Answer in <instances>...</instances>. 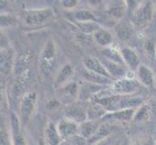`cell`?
Instances as JSON below:
<instances>
[{
  "label": "cell",
  "mask_w": 156,
  "mask_h": 145,
  "mask_svg": "<svg viewBox=\"0 0 156 145\" xmlns=\"http://www.w3.org/2000/svg\"><path fill=\"white\" fill-rule=\"evenodd\" d=\"M56 61V44L50 39L45 44L39 57V72L42 77L49 78L55 65Z\"/></svg>",
  "instance_id": "obj_1"
},
{
  "label": "cell",
  "mask_w": 156,
  "mask_h": 145,
  "mask_svg": "<svg viewBox=\"0 0 156 145\" xmlns=\"http://www.w3.org/2000/svg\"><path fill=\"white\" fill-rule=\"evenodd\" d=\"M79 95L80 84L73 81V80L55 88V98L64 106L72 105L78 102Z\"/></svg>",
  "instance_id": "obj_2"
},
{
  "label": "cell",
  "mask_w": 156,
  "mask_h": 145,
  "mask_svg": "<svg viewBox=\"0 0 156 145\" xmlns=\"http://www.w3.org/2000/svg\"><path fill=\"white\" fill-rule=\"evenodd\" d=\"M153 5L150 0H144L139 6L133 11L132 22L137 28L144 27L152 19Z\"/></svg>",
  "instance_id": "obj_3"
},
{
  "label": "cell",
  "mask_w": 156,
  "mask_h": 145,
  "mask_svg": "<svg viewBox=\"0 0 156 145\" xmlns=\"http://www.w3.org/2000/svg\"><path fill=\"white\" fill-rule=\"evenodd\" d=\"M140 86V82L133 78H123L114 80L109 86V90L115 95H135Z\"/></svg>",
  "instance_id": "obj_4"
},
{
  "label": "cell",
  "mask_w": 156,
  "mask_h": 145,
  "mask_svg": "<svg viewBox=\"0 0 156 145\" xmlns=\"http://www.w3.org/2000/svg\"><path fill=\"white\" fill-rule=\"evenodd\" d=\"M37 105V93L29 91L23 94L20 104V123L26 124L33 115Z\"/></svg>",
  "instance_id": "obj_5"
},
{
  "label": "cell",
  "mask_w": 156,
  "mask_h": 145,
  "mask_svg": "<svg viewBox=\"0 0 156 145\" xmlns=\"http://www.w3.org/2000/svg\"><path fill=\"white\" fill-rule=\"evenodd\" d=\"M51 8H43L36 10H27L23 14V21L29 26H38L46 23L52 17Z\"/></svg>",
  "instance_id": "obj_6"
},
{
  "label": "cell",
  "mask_w": 156,
  "mask_h": 145,
  "mask_svg": "<svg viewBox=\"0 0 156 145\" xmlns=\"http://www.w3.org/2000/svg\"><path fill=\"white\" fill-rule=\"evenodd\" d=\"M64 112L66 118L73 120L79 125L87 120V105H85V102L78 101L72 105H66Z\"/></svg>",
  "instance_id": "obj_7"
},
{
  "label": "cell",
  "mask_w": 156,
  "mask_h": 145,
  "mask_svg": "<svg viewBox=\"0 0 156 145\" xmlns=\"http://www.w3.org/2000/svg\"><path fill=\"white\" fill-rule=\"evenodd\" d=\"M15 52L11 47L0 50V74L8 76L14 71L15 66Z\"/></svg>",
  "instance_id": "obj_8"
},
{
  "label": "cell",
  "mask_w": 156,
  "mask_h": 145,
  "mask_svg": "<svg viewBox=\"0 0 156 145\" xmlns=\"http://www.w3.org/2000/svg\"><path fill=\"white\" fill-rule=\"evenodd\" d=\"M117 130H118V126L115 123L102 122V124L97 129V131L95 132L94 135L87 140V144L93 145L101 140H103V139L107 137L112 136V133L116 132Z\"/></svg>",
  "instance_id": "obj_9"
},
{
  "label": "cell",
  "mask_w": 156,
  "mask_h": 145,
  "mask_svg": "<svg viewBox=\"0 0 156 145\" xmlns=\"http://www.w3.org/2000/svg\"><path fill=\"white\" fill-rule=\"evenodd\" d=\"M136 109H119L115 111L107 112L102 118V122H110V123H121L132 121L133 116L135 114Z\"/></svg>",
  "instance_id": "obj_10"
},
{
  "label": "cell",
  "mask_w": 156,
  "mask_h": 145,
  "mask_svg": "<svg viewBox=\"0 0 156 145\" xmlns=\"http://www.w3.org/2000/svg\"><path fill=\"white\" fill-rule=\"evenodd\" d=\"M79 127L80 125L78 123L74 122L71 119H68L66 117H64L56 124L57 132L62 140H65V139H68L69 137L79 133Z\"/></svg>",
  "instance_id": "obj_11"
},
{
  "label": "cell",
  "mask_w": 156,
  "mask_h": 145,
  "mask_svg": "<svg viewBox=\"0 0 156 145\" xmlns=\"http://www.w3.org/2000/svg\"><path fill=\"white\" fill-rule=\"evenodd\" d=\"M83 65L85 70H87L89 72H92L95 74H101V76H104L106 78H109L112 79L110 76V74L108 73L107 69L103 62L101 61V59L94 57V56H85L83 59ZM114 80V79H112Z\"/></svg>",
  "instance_id": "obj_12"
},
{
  "label": "cell",
  "mask_w": 156,
  "mask_h": 145,
  "mask_svg": "<svg viewBox=\"0 0 156 145\" xmlns=\"http://www.w3.org/2000/svg\"><path fill=\"white\" fill-rule=\"evenodd\" d=\"M105 89H107V86L85 81L83 82V84L80 85L79 101L87 102L88 100H92L96 95H98L100 92H102Z\"/></svg>",
  "instance_id": "obj_13"
},
{
  "label": "cell",
  "mask_w": 156,
  "mask_h": 145,
  "mask_svg": "<svg viewBox=\"0 0 156 145\" xmlns=\"http://www.w3.org/2000/svg\"><path fill=\"white\" fill-rule=\"evenodd\" d=\"M135 73L137 80L141 85L147 88H153L155 86V77L149 67L144 64H141Z\"/></svg>",
  "instance_id": "obj_14"
},
{
  "label": "cell",
  "mask_w": 156,
  "mask_h": 145,
  "mask_svg": "<svg viewBox=\"0 0 156 145\" xmlns=\"http://www.w3.org/2000/svg\"><path fill=\"white\" fill-rule=\"evenodd\" d=\"M120 54L125 66L133 73L136 72L139 66L141 65V63H140V57L137 54V52L131 47H124L120 50Z\"/></svg>",
  "instance_id": "obj_15"
},
{
  "label": "cell",
  "mask_w": 156,
  "mask_h": 145,
  "mask_svg": "<svg viewBox=\"0 0 156 145\" xmlns=\"http://www.w3.org/2000/svg\"><path fill=\"white\" fill-rule=\"evenodd\" d=\"M101 61L103 62V64L105 65L108 73L110 74V76L112 79H119V78H127V70H126V66L123 65V64H119L116 62H112L108 60L106 58H102Z\"/></svg>",
  "instance_id": "obj_16"
},
{
  "label": "cell",
  "mask_w": 156,
  "mask_h": 145,
  "mask_svg": "<svg viewBox=\"0 0 156 145\" xmlns=\"http://www.w3.org/2000/svg\"><path fill=\"white\" fill-rule=\"evenodd\" d=\"M10 121H11V131H12L11 138H12L13 145H26L25 138L20 130V118L17 116V114L12 112L10 116Z\"/></svg>",
  "instance_id": "obj_17"
},
{
  "label": "cell",
  "mask_w": 156,
  "mask_h": 145,
  "mask_svg": "<svg viewBox=\"0 0 156 145\" xmlns=\"http://www.w3.org/2000/svg\"><path fill=\"white\" fill-rule=\"evenodd\" d=\"M75 68L72 64L66 63L65 65H63L60 70L57 72L55 78V87L57 88L61 85L65 84L69 81H71V78L74 76Z\"/></svg>",
  "instance_id": "obj_18"
},
{
  "label": "cell",
  "mask_w": 156,
  "mask_h": 145,
  "mask_svg": "<svg viewBox=\"0 0 156 145\" xmlns=\"http://www.w3.org/2000/svg\"><path fill=\"white\" fill-rule=\"evenodd\" d=\"M102 124V119L97 120H87L83 122L82 124H80L79 127V133L80 136H83L87 140L92 136L95 132L97 131V129Z\"/></svg>",
  "instance_id": "obj_19"
},
{
  "label": "cell",
  "mask_w": 156,
  "mask_h": 145,
  "mask_svg": "<svg viewBox=\"0 0 156 145\" xmlns=\"http://www.w3.org/2000/svg\"><path fill=\"white\" fill-rule=\"evenodd\" d=\"M31 54L29 52H25L23 54H20L16 57L15 66H14V73L16 77L23 74L26 72H29V65H30Z\"/></svg>",
  "instance_id": "obj_20"
},
{
  "label": "cell",
  "mask_w": 156,
  "mask_h": 145,
  "mask_svg": "<svg viewBox=\"0 0 156 145\" xmlns=\"http://www.w3.org/2000/svg\"><path fill=\"white\" fill-rule=\"evenodd\" d=\"M93 39L96 44H98L102 47H108L114 42V35L112 34L110 30L101 27L93 34Z\"/></svg>",
  "instance_id": "obj_21"
},
{
  "label": "cell",
  "mask_w": 156,
  "mask_h": 145,
  "mask_svg": "<svg viewBox=\"0 0 156 145\" xmlns=\"http://www.w3.org/2000/svg\"><path fill=\"white\" fill-rule=\"evenodd\" d=\"M83 78H84L85 81H88L94 84H98V85H103V86H110V85L114 82V80L106 78L104 76H101V74H95L92 72H89L87 70H84L82 73Z\"/></svg>",
  "instance_id": "obj_22"
},
{
  "label": "cell",
  "mask_w": 156,
  "mask_h": 145,
  "mask_svg": "<svg viewBox=\"0 0 156 145\" xmlns=\"http://www.w3.org/2000/svg\"><path fill=\"white\" fill-rule=\"evenodd\" d=\"M45 145H60L62 139L57 132L56 125L50 122L45 130Z\"/></svg>",
  "instance_id": "obj_23"
},
{
  "label": "cell",
  "mask_w": 156,
  "mask_h": 145,
  "mask_svg": "<svg viewBox=\"0 0 156 145\" xmlns=\"http://www.w3.org/2000/svg\"><path fill=\"white\" fill-rule=\"evenodd\" d=\"M151 115H152V111L150 105L144 103L138 109H136L135 114L133 116L132 121L135 123H146L150 119Z\"/></svg>",
  "instance_id": "obj_24"
},
{
  "label": "cell",
  "mask_w": 156,
  "mask_h": 145,
  "mask_svg": "<svg viewBox=\"0 0 156 145\" xmlns=\"http://www.w3.org/2000/svg\"><path fill=\"white\" fill-rule=\"evenodd\" d=\"M107 113V110L101 105L92 101L87 105V120H97L102 119Z\"/></svg>",
  "instance_id": "obj_25"
},
{
  "label": "cell",
  "mask_w": 156,
  "mask_h": 145,
  "mask_svg": "<svg viewBox=\"0 0 156 145\" xmlns=\"http://www.w3.org/2000/svg\"><path fill=\"white\" fill-rule=\"evenodd\" d=\"M73 17L76 22H85V21H96V22H98V19L95 17V15L91 11L85 9L76 11Z\"/></svg>",
  "instance_id": "obj_26"
},
{
  "label": "cell",
  "mask_w": 156,
  "mask_h": 145,
  "mask_svg": "<svg viewBox=\"0 0 156 145\" xmlns=\"http://www.w3.org/2000/svg\"><path fill=\"white\" fill-rule=\"evenodd\" d=\"M102 54H103V58H106L108 60L125 65L124 62H123V59L121 57L120 51L115 50V48L110 47H104V50H102Z\"/></svg>",
  "instance_id": "obj_27"
},
{
  "label": "cell",
  "mask_w": 156,
  "mask_h": 145,
  "mask_svg": "<svg viewBox=\"0 0 156 145\" xmlns=\"http://www.w3.org/2000/svg\"><path fill=\"white\" fill-rule=\"evenodd\" d=\"M77 27L84 34H94L101 28L99 22L96 21H85V22H76Z\"/></svg>",
  "instance_id": "obj_28"
},
{
  "label": "cell",
  "mask_w": 156,
  "mask_h": 145,
  "mask_svg": "<svg viewBox=\"0 0 156 145\" xmlns=\"http://www.w3.org/2000/svg\"><path fill=\"white\" fill-rule=\"evenodd\" d=\"M116 35L122 41H127L132 37L133 28L127 23H119L116 26Z\"/></svg>",
  "instance_id": "obj_29"
},
{
  "label": "cell",
  "mask_w": 156,
  "mask_h": 145,
  "mask_svg": "<svg viewBox=\"0 0 156 145\" xmlns=\"http://www.w3.org/2000/svg\"><path fill=\"white\" fill-rule=\"evenodd\" d=\"M16 23V19L11 15L0 14V28L10 27Z\"/></svg>",
  "instance_id": "obj_30"
},
{
  "label": "cell",
  "mask_w": 156,
  "mask_h": 145,
  "mask_svg": "<svg viewBox=\"0 0 156 145\" xmlns=\"http://www.w3.org/2000/svg\"><path fill=\"white\" fill-rule=\"evenodd\" d=\"M67 142H69L71 145H87V140L83 136H80V133H77L68 139H65Z\"/></svg>",
  "instance_id": "obj_31"
},
{
  "label": "cell",
  "mask_w": 156,
  "mask_h": 145,
  "mask_svg": "<svg viewBox=\"0 0 156 145\" xmlns=\"http://www.w3.org/2000/svg\"><path fill=\"white\" fill-rule=\"evenodd\" d=\"M0 145H13L12 138L8 135L3 126L0 125Z\"/></svg>",
  "instance_id": "obj_32"
},
{
  "label": "cell",
  "mask_w": 156,
  "mask_h": 145,
  "mask_svg": "<svg viewBox=\"0 0 156 145\" xmlns=\"http://www.w3.org/2000/svg\"><path fill=\"white\" fill-rule=\"evenodd\" d=\"M124 12H125V9L123 7L115 6V7L111 8V10H109V15L112 16V17L115 18V19H120L123 17Z\"/></svg>",
  "instance_id": "obj_33"
},
{
  "label": "cell",
  "mask_w": 156,
  "mask_h": 145,
  "mask_svg": "<svg viewBox=\"0 0 156 145\" xmlns=\"http://www.w3.org/2000/svg\"><path fill=\"white\" fill-rule=\"evenodd\" d=\"M60 105H61L60 102H59L56 98H53V99H51V100H49V101L47 102L46 109L48 110H55Z\"/></svg>",
  "instance_id": "obj_34"
},
{
  "label": "cell",
  "mask_w": 156,
  "mask_h": 145,
  "mask_svg": "<svg viewBox=\"0 0 156 145\" xmlns=\"http://www.w3.org/2000/svg\"><path fill=\"white\" fill-rule=\"evenodd\" d=\"M80 0H61L62 7L67 10H72L77 7Z\"/></svg>",
  "instance_id": "obj_35"
},
{
  "label": "cell",
  "mask_w": 156,
  "mask_h": 145,
  "mask_svg": "<svg viewBox=\"0 0 156 145\" xmlns=\"http://www.w3.org/2000/svg\"><path fill=\"white\" fill-rule=\"evenodd\" d=\"M124 2L126 5V9L129 11V12H132V13L140 4L139 0H124Z\"/></svg>",
  "instance_id": "obj_36"
},
{
  "label": "cell",
  "mask_w": 156,
  "mask_h": 145,
  "mask_svg": "<svg viewBox=\"0 0 156 145\" xmlns=\"http://www.w3.org/2000/svg\"><path fill=\"white\" fill-rule=\"evenodd\" d=\"M8 47H10L9 40L6 37V35L0 30V50H3V48H6Z\"/></svg>",
  "instance_id": "obj_37"
},
{
  "label": "cell",
  "mask_w": 156,
  "mask_h": 145,
  "mask_svg": "<svg viewBox=\"0 0 156 145\" xmlns=\"http://www.w3.org/2000/svg\"><path fill=\"white\" fill-rule=\"evenodd\" d=\"M9 7V0H0V13L6 11Z\"/></svg>",
  "instance_id": "obj_38"
},
{
  "label": "cell",
  "mask_w": 156,
  "mask_h": 145,
  "mask_svg": "<svg viewBox=\"0 0 156 145\" xmlns=\"http://www.w3.org/2000/svg\"><path fill=\"white\" fill-rule=\"evenodd\" d=\"M5 106V96L2 87L0 86V109H3Z\"/></svg>",
  "instance_id": "obj_39"
},
{
  "label": "cell",
  "mask_w": 156,
  "mask_h": 145,
  "mask_svg": "<svg viewBox=\"0 0 156 145\" xmlns=\"http://www.w3.org/2000/svg\"><path fill=\"white\" fill-rule=\"evenodd\" d=\"M93 145H111V137H107L105 139H103V140H101L97 143H95Z\"/></svg>",
  "instance_id": "obj_40"
},
{
  "label": "cell",
  "mask_w": 156,
  "mask_h": 145,
  "mask_svg": "<svg viewBox=\"0 0 156 145\" xmlns=\"http://www.w3.org/2000/svg\"><path fill=\"white\" fill-rule=\"evenodd\" d=\"M149 105H150V107H151L152 115H155L156 116V99L155 100H152L151 102H150Z\"/></svg>",
  "instance_id": "obj_41"
},
{
  "label": "cell",
  "mask_w": 156,
  "mask_h": 145,
  "mask_svg": "<svg viewBox=\"0 0 156 145\" xmlns=\"http://www.w3.org/2000/svg\"><path fill=\"white\" fill-rule=\"evenodd\" d=\"M88 3L92 7H97L102 3V0H88Z\"/></svg>",
  "instance_id": "obj_42"
},
{
  "label": "cell",
  "mask_w": 156,
  "mask_h": 145,
  "mask_svg": "<svg viewBox=\"0 0 156 145\" xmlns=\"http://www.w3.org/2000/svg\"><path fill=\"white\" fill-rule=\"evenodd\" d=\"M131 145H147L146 142H144L143 140H136V141H134Z\"/></svg>",
  "instance_id": "obj_43"
},
{
  "label": "cell",
  "mask_w": 156,
  "mask_h": 145,
  "mask_svg": "<svg viewBox=\"0 0 156 145\" xmlns=\"http://www.w3.org/2000/svg\"><path fill=\"white\" fill-rule=\"evenodd\" d=\"M60 145H71L69 142H67L66 140H62L61 141V143H60Z\"/></svg>",
  "instance_id": "obj_44"
},
{
  "label": "cell",
  "mask_w": 156,
  "mask_h": 145,
  "mask_svg": "<svg viewBox=\"0 0 156 145\" xmlns=\"http://www.w3.org/2000/svg\"><path fill=\"white\" fill-rule=\"evenodd\" d=\"M154 58H155V62H156V50H155V56H154Z\"/></svg>",
  "instance_id": "obj_45"
},
{
  "label": "cell",
  "mask_w": 156,
  "mask_h": 145,
  "mask_svg": "<svg viewBox=\"0 0 156 145\" xmlns=\"http://www.w3.org/2000/svg\"><path fill=\"white\" fill-rule=\"evenodd\" d=\"M143 1H144V0H139V2H140V3H141V2H143Z\"/></svg>",
  "instance_id": "obj_46"
},
{
  "label": "cell",
  "mask_w": 156,
  "mask_h": 145,
  "mask_svg": "<svg viewBox=\"0 0 156 145\" xmlns=\"http://www.w3.org/2000/svg\"><path fill=\"white\" fill-rule=\"evenodd\" d=\"M10 1H13V0H10Z\"/></svg>",
  "instance_id": "obj_47"
}]
</instances>
